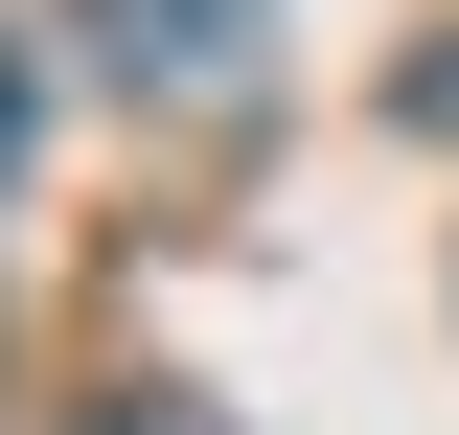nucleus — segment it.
I'll return each mask as SVG.
<instances>
[{"instance_id":"obj_3","label":"nucleus","mask_w":459,"mask_h":435,"mask_svg":"<svg viewBox=\"0 0 459 435\" xmlns=\"http://www.w3.org/2000/svg\"><path fill=\"white\" fill-rule=\"evenodd\" d=\"M0 161H23V47H0Z\"/></svg>"},{"instance_id":"obj_1","label":"nucleus","mask_w":459,"mask_h":435,"mask_svg":"<svg viewBox=\"0 0 459 435\" xmlns=\"http://www.w3.org/2000/svg\"><path fill=\"white\" fill-rule=\"evenodd\" d=\"M253 23H276V0H92V47L138 69V92H230V69H253Z\"/></svg>"},{"instance_id":"obj_2","label":"nucleus","mask_w":459,"mask_h":435,"mask_svg":"<svg viewBox=\"0 0 459 435\" xmlns=\"http://www.w3.org/2000/svg\"><path fill=\"white\" fill-rule=\"evenodd\" d=\"M69 435H230V413H207V389H92Z\"/></svg>"}]
</instances>
